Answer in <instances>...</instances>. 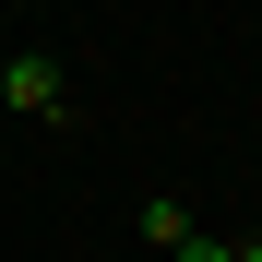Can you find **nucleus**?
Returning a JSON list of instances; mask_svg holds the SVG:
<instances>
[{"mask_svg":"<svg viewBox=\"0 0 262 262\" xmlns=\"http://www.w3.org/2000/svg\"><path fill=\"white\" fill-rule=\"evenodd\" d=\"M12 107H24V119H60V107H72V83H60L48 48H12Z\"/></svg>","mask_w":262,"mask_h":262,"instance_id":"nucleus-1","label":"nucleus"},{"mask_svg":"<svg viewBox=\"0 0 262 262\" xmlns=\"http://www.w3.org/2000/svg\"><path fill=\"white\" fill-rule=\"evenodd\" d=\"M143 238H155V250H179V238H191V203H167V191H155V203H143Z\"/></svg>","mask_w":262,"mask_h":262,"instance_id":"nucleus-2","label":"nucleus"},{"mask_svg":"<svg viewBox=\"0 0 262 262\" xmlns=\"http://www.w3.org/2000/svg\"><path fill=\"white\" fill-rule=\"evenodd\" d=\"M167 262H238V250H227V238H214V227H191V238H179V250H167Z\"/></svg>","mask_w":262,"mask_h":262,"instance_id":"nucleus-3","label":"nucleus"},{"mask_svg":"<svg viewBox=\"0 0 262 262\" xmlns=\"http://www.w3.org/2000/svg\"><path fill=\"white\" fill-rule=\"evenodd\" d=\"M0 107H12V48H0Z\"/></svg>","mask_w":262,"mask_h":262,"instance_id":"nucleus-4","label":"nucleus"},{"mask_svg":"<svg viewBox=\"0 0 262 262\" xmlns=\"http://www.w3.org/2000/svg\"><path fill=\"white\" fill-rule=\"evenodd\" d=\"M250 262H262V238H250Z\"/></svg>","mask_w":262,"mask_h":262,"instance_id":"nucleus-5","label":"nucleus"},{"mask_svg":"<svg viewBox=\"0 0 262 262\" xmlns=\"http://www.w3.org/2000/svg\"><path fill=\"white\" fill-rule=\"evenodd\" d=\"M238 262H250V250H238Z\"/></svg>","mask_w":262,"mask_h":262,"instance_id":"nucleus-6","label":"nucleus"}]
</instances>
